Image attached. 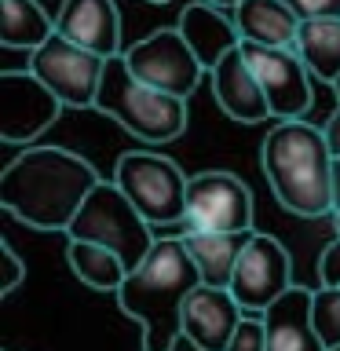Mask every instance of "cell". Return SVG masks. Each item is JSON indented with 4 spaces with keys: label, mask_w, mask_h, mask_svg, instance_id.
Masks as SVG:
<instances>
[{
    "label": "cell",
    "mask_w": 340,
    "mask_h": 351,
    "mask_svg": "<svg viewBox=\"0 0 340 351\" xmlns=\"http://www.w3.org/2000/svg\"><path fill=\"white\" fill-rule=\"evenodd\" d=\"M125 59L139 81L180 99H191L194 88L202 84V77L208 73L202 59L194 55V48L186 44V37L180 33V26H161L147 33L143 40L125 48Z\"/></svg>",
    "instance_id": "obj_8"
},
{
    "label": "cell",
    "mask_w": 340,
    "mask_h": 351,
    "mask_svg": "<svg viewBox=\"0 0 340 351\" xmlns=\"http://www.w3.org/2000/svg\"><path fill=\"white\" fill-rule=\"evenodd\" d=\"M29 70L62 99V106L84 110V106H95L99 84H103V73H106V55L81 48L77 40L62 37L55 29L40 48L29 51Z\"/></svg>",
    "instance_id": "obj_7"
},
{
    "label": "cell",
    "mask_w": 340,
    "mask_h": 351,
    "mask_svg": "<svg viewBox=\"0 0 340 351\" xmlns=\"http://www.w3.org/2000/svg\"><path fill=\"white\" fill-rule=\"evenodd\" d=\"M252 238V230H234V234H219V230H186L183 241L191 249V256L202 271V282L208 285H227L234 278L238 256L245 249V241Z\"/></svg>",
    "instance_id": "obj_19"
},
{
    "label": "cell",
    "mask_w": 340,
    "mask_h": 351,
    "mask_svg": "<svg viewBox=\"0 0 340 351\" xmlns=\"http://www.w3.org/2000/svg\"><path fill=\"white\" fill-rule=\"evenodd\" d=\"M326 351H340V344H337V348H326Z\"/></svg>",
    "instance_id": "obj_34"
},
{
    "label": "cell",
    "mask_w": 340,
    "mask_h": 351,
    "mask_svg": "<svg viewBox=\"0 0 340 351\" xmlns=\"http://www.w3.org/2000/svg\"><path fill=\"white\" fill-rule=\"evenodd\" d=\"M186 230H252V191L234 172L212 169L191 176L186 186Z\"/></svg>",
    "instance_id": "obj_9"
},
{
    "label": "cell",
    "mask_w": 340,
    "mask_h": 351,
    "mask_svg": "<svg viewBox=\"0 0 340 351\" xmlns=\"http://www.w3.org/2000/svg\"><path fill=\"white\" fill-rule=\"evenodd\" d=\"M22 282H26V263L19 260V252L11 249V241L4 238L0 241V296L8 300Z\"/></svg>",
    "instance_id": "obj_25"
},
{
    "label": "cell",
    "mask_w": 340,
    "mask_h": 351,
    "mask_svg": "<svg viewBox=\"0 0 340 351\" xmlns=\"http://www.w3.org/2000/svg\"><path fill=\"white\" fill-rule=\"evenodd\" d=\"M241 51L252 66V73L260 77V88L267 95V106H271V117L278 121H293V117H304L311 110V70L307 62L300 59L296 48H274V44H252V40H241Z\"/></svg>",
    "instance_id": "obj_10"
},
{
    "label": "cell",
    "mask_w": 340,
    "mask_h": 351,
    "mask_svg": "<svg viewBox=\"0 0 340 351\" xmlns=\"http://www.w3.org/2000/svg\"><path fill=\"white\" fill-rule=\"evenodd\" d=\"M208 4H216V8H238L241 0H208Z\"/></svg>",
    "instance_id": "obj_30"
},
{
    "label": "cell",
    "mask_w": 340,
    "mask_h": 351,
    "mask_svg": "<svg viewBox=\"0 0 340 351\" xmlns=\"http://www.w3.org/2000/svg\"><path fill=\"white\" fill-rule=\"evenodd\" d=\"M114 183L132 197V205L150 219L154 227L175 223L186 216V186L191 176L165 154L154 150H128L114 165Z\"/></svg>",
    "instance_id": "obj_6"
},
{
    "label": "cell",
    "mask_w": 340,
    "mask_h": 351,
    "mask_svg": "<svg viewBox=\"0 0 340 351\" xmlns=\"http://www.w3.org/2000/svg\"><path fill=\"white\" fill-rule=\"evenodd\" d=\"M208 81H212V95L219 110L230 121H241V125H256V121L271 117L267 95L260 88V77L252 73V66L241 51V44L234 51H227L212 70H208Z\"/></svg>",
    "instance_id": "obj_14"
},
{
    "label": "cell",
    "mask_w": 340,
    "mask_h": 351,
    "mask_svg": "<svg viewBox=\"0 0 340 351\" xmlns=\"http://www.w3.org/2000/svg\"><path fill=\"white\" fill-rule=\"evenodd\" d=\"M311 322L326 348L340 344V285H322L311 293Z\"/></svg>",
    "instance_id": "obj_23"
},
{
    "label": "cell",
    "mask_w": 340,
    "mask_h": 351,
    "mask_svg": "<svg viewBox=\"0 0 340 351\" xmlns=\"http://www.w3.org/2000/svg\"><path fill=\"white\" fill-rule=\"evenodd\" d=\"M150 227L154 223L132 205V197L114 180H99L95 191L84 197L81 213L73 216V223L66 227V234L77 241H95V245L114 249L132 271L158 241Z\"/></svg>",
    "instance_id": "obj_5"
},
{
    "label": "cell",
    "mask_w": 340,
    "mask_h": 351,
    "mask_svg": "<svg viewBox=\"0 0 340 351\" xmlns=\"http://www.w3.org/2000/svg\"><path fill=\"white\" fill-rule=\"evenodd\" d=\"M202 271L180 238H158L154 249L125 274L117 304L143 329V351H172L183 337V304Z\"/></svg>",
    "instance_id": "obj_2"
},
{
    "label": "cell",
    "mask_w": 340,
    "mask_h": 351,
    "mask_svg": "<svg viewBox=\"0 0 340 351\" xmlns=\"http://www.w3.org/2000/svg\"><path fill=\"white\" fill-rule=\"evenodd\" d=\"M55 29L106 59L121 55V15L114 0H62Z\"/></svg>",
    "instance_id": "obj_15"
},
{
    "label": "cell",
    "mask_w": 340,
    "mask_h": 351,
    "mask_svg": "<svg viewBox=\"0 0 340 351\" xmlns=\"http://www.w3.org/2000/svg\"><path fill=\"white\" fill-rule=\"evenodd\" d=\"M241 315L245 307L227 285L197 282L183 304V340H191L197 351H227Z\"/></svg>",
    "instance_id": "obj_13"
},
{
    "label": "cell",
    "mask_w": 340,
    "mask_h": 351,
    "mask_svg": "<svg viewBox=\"0 0 340 351\" xmlns=\"http://www.w3.org/2000/svg\"><path fill=\"white\" fill-rule=\"evenodd\" d=\"M296 51L318 81L333 84L340 77V15L304 19L296 33Z\"/></svg>",
    "instance_id": "obj_20"
},
{
    "label": "cell",
    "mask_w": 340,
    "mask_h": 351,
    "mask_svg": "<svg viewBox=\"0 0 340 351\" xmlns=\"http://www.w3.org/2000/svg\"><path fill=\"white\" fill-rule=\"evenodd\" d=\"M66 260H70V271L81 278L84 285H92L99 293H117L121 282H125V260L117 256L114 249L95 245V241H77L70 238V249H66Z\"/></svg>",
    "instance_id": "obj_22"
},
{
    "label": "cell",
    "mask_w": 340,
    "mask_h": 351,
    "mask_svg": "<svg viewBox=\"0 0 340 351\" xmlns=\"http://www.w3.org/2000/svg\"><path fill=\"white\" fill-rule=\"evenodd\" d=\"M227 351H267V322H263V315H252V311L241 315Z\"/></svg>",
    "instance_id": "obj_24"
},
{
    "label": "cell",
    "mask_w": 340,
    "mask_h": 351,
    "mask_svg": "<svg viewBox=\"0 0 340 351\" xmlns=\"http://www.w3.org/2000/svg\"><path fill=\"white\" fill-rule=\"evenodd\" d=\"M340 208V158H333V213Z\"/></svg>",
    "instance_id": "obj_29"
},
{
    "label": "cell",
    "mask_w": 340,
    "mask_h": 351,
    "mask_svg": "<svg viewBox=\"0 0 340 351\" xmlns=\"http://www.w3.org/2000/svg\"><path fill=\"white\" fill-rule=\"evenodd\" d=\"M62 99L51 92L33 70L0 73V139L8 147L33 143L59 117Z\"/></svg>",
    "instance_id": "obj_12"
},
{
    "label": "cell",
    "mask_w": 340,
    "mask_h": 351,
    "mask_svg": "<svg viewBox=\"0 0 340 351\" xmlns=\"http://www.w3.org/2000/svg\"><path fill=\"white\" fill-rule=\"evenodd\" d=\"M322 132H326V143H329V150H333V158H340V106L329 114V121L322 125Z\"/></svg>",
    "instance_id": "obj_28"
},
{
    "label": "cell",
    "mask_w": 340,
    "mask_h": 351,
    "mask_svg": "<svg viewBox=\"0 0 340 351\" xmlns=\"http://www.w3.org/2000/svg\"><path fill=\"white\" fill-rule=\"evenodd\" d=\"M103 176L66 147H26L0 172V208L37 230H66Z\"/></svg>",
    "instance_id": "obj_1"
},
{
    "label": "cell",
    "mask_w": 340,
    "mask_h": 351,
    "mask_svg": "<svg viewBox=\"0 0 340 351\" xmlns=\"http://www.w3.org/2000/svg\"><path fill=\"white\" fill-rule=\"evenodd\" d=\"M260 169L285 213L307 219L333 213V150L307 117L278 121L263 136Z\"/></svg>",
    "instance_id": "obj_3"
},
{
    "label": "cell",
    "mask_w": 340,
    "mask_h": 351,
    "mask_svg": "<svg viewBox=\"0 0 340 351\" xmlns=\"http://www.w3.org/2000/svg\"><path fill=\"white\" fill-rule=\"evenodd\" d=\"M293 285V263L289 252L274 234H260L252 230V238L245 241L230 278V293L234 300L252 315H263L278 296Z\"/></svg>",
    "instance_id": "obj_11"
},
{
    "label": "cell",
    "mask_w": 340,
    "mask_h": 351,
    "mask_svg": "<svg viewBox=\"0 0 340 351\" xmlns=\"http://www.w3.org/2000/svg\"><path fill=\"white\" fill-rule=\"evenodd\" d=\"M333 223H337V234H340V208H337V213H333Z\"/></svg>",
    "instance_id": "obj_32"
},
{
    "label": "cell",
    "mask_w": 340,
    "mask_h": 351,
    "mask_svg": "<svg viewBox=\"0 0 340 351\" xmlns=\"http://www.w3.org/2000/svg\"><path fill=\"white\" fill-rule=\"evenodd\" d=\"M318 278H322V285H340V234L318 256Z\"/></svg>",
    "instance_id": "obj_26"
},
{
    "label": "cell",
    "mask_w": 340,
    "mask_h": 351,
    "mask_svg": "<svg viewBox=\"0 0 340 351\" xmlns=\"http://www.w3.org/2000/svg\"><path fill=\"white\" fill-rule=\"evenodd\" d=\"M147 4H169V0H147Z\"/></svg>",
    "instance_id": "obj_33"
},
{
    "label": "cell",
    "mask_w": 340,
    "mask_h": 351,
    "mask_svg": "<svg viewBox=\"0 0 340 351\" xmlns=\"http://www.w3.org/2000/svg\"><path fill=\"white\" fill-rule=\"evenodd\" d=\"M234 11L241 40L252 44H274V48H296L300 15L285 0H241Z\"/></svg>",
    "instance_id": "obj_18"
},
{
    "label": "cell",
    "mask_w": 340,
    "mask_h": 351,
    "mask_svg": "<svg viewBox=\"0 0 340 351\" xmlns=\"http://www.w3.org/2000/svg\"><path fill=\"white\" fill-rule=\"evenodd\" d=\"M180 33L202 59L205 70H212L227 51H234L241 44L234 15H223V8L208 4V0H194V4H186L180 11Z\"/></svg>",
    "instance_id": "obj_17"
},
{
    "label": "cell",
    "mask_w": 340,
    "mask_h": 351,
    "mask_svg": "<svg viewBox=\"0 0 340 351\" xmlns=\"http://www.w3.org/2000/svg\"><path fill=\"white\" fill-rule=\"evenodd\" d=\"M55 33L51 15L40 0H0V48H40Z\"/></svg>",
    "instance_id": "obj_21"
},
{
    "label": "cell",
    "mask_w": 340,
    "mask_h": 351,
    "mask_svg": "<svg viewBox=\"0 0 340 351\" xmlns=\"http://www.w3.org/2000/svg\"><path fill=\"white\" fill-rule=\"evenodd\" d=\"M95 110L106 114L110 121H117L128 136L154 143V147L180 139L186 132V99L169 95L161 88L139 81L132 73L125 51L106 59V73H103V84H99V95H95Z\"/></svg>",
    "instance_id": "obj_4"
},
{
    "label": "cell",
    "mask_w": 340,
    "mask_h": 351,
    "mask_svg": "<svg viewBox=\"0 0 340 351\" xmlns=\"http://www.w3.org/2000/svg\"><path fill=\"white\" fill-rule=\"evenodd\" d=\"M311 293L304 285H289L267 311V351H326L322 337L311 322Z\"/></svg>",
    "instance_id": "obj_16"
},
{
    "label": "cell",
    "mask_w": 340,
    "mask_h": 351,
    "mask_svg": "<svg viewBox=\"0 0 340 351\" xmlns=\"http://www.w3.org/2000/svg\"><path fill=\"white\" fill-rule=\"evenodd\" d=\"M333 92H337V103H340V77H337V81H333Z\"/></svg>",
    "instance_id": "obj_31"
},
{
    "label": "cell",
    "mask_w": 340,
    "mask_h": 351,
    "mask_svg": "<svg viewBox=\"0 0 340 351\" xmlns=\"http://www.w3.org/2000/svg\"><path fill=\"white\" fill-rule=\"evenodd\" d=\"M296 15L304 19H326V15H340V0H285Z\"/></svg>",
    "instance_id": "obj_27"
}]
</instances>
